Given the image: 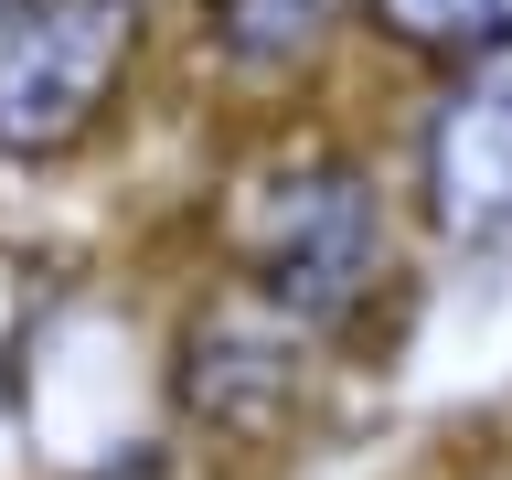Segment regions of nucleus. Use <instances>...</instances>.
<instances>
[{
    "mask_svg": "<svg viewBox=\"0 0 512 480\" xmlns=\"http://www.w3.org/2000/svg\"><path fill=\"white\" fill-rule=\"evenodd\" d=\"M416 182H427V214L459 246H512V75H480L427 118V150H416Z\"/></svg>",
    "mask_w": 512,
    "mask_h": 480,
    "instance_id": "3",
    "label": "nucleus"
},
{
    "mask_svg": "<svg viewBox=\"0 0 512 480\" xmlns=\"http://www.w3.org/2000/svg\"><path fill=\"white\" fill-rule=\"evenodd\" d=\"M235 256L278 320L352 331L384 278V203L352 160H288L235 203Z\"/></svg>",
    "mask_w": 512,
    "mask_h": 480,
    "instance_id": "1",
    "label": "nucleus"
},
{
    "mask_svg": "<svg viewBox=\"0 0 512 480\" xmlns=\"http://www.w3.org/2000/svg\"><path fill=\"white\" fill-rule=\"evenodd\" d=\"M22 427H32V384H22V363L0 352V459L22 448Z\"/></svg>",
    "mask_w": 512,
    "mask_h": 480,
    "instance_id": "6",
    "label": "nucleus"
},
{
    "mask_svg": "<svg viewBox=\"0 0 512 480\" xmlns=\"http://www.w3.org/2000/svg\"><path fill=\"white\" fill-rule=\"evenodd\" d=\"M139 64V0H0V160L86 150Z\"/></svg>",
    "mask_w": 512,
    "mask_h": 480,
    "instance_id": "2",
    "label": "nucleus"
},
{
    "mask_svg": "<svg viewBox=\"0 0 512 480\" xmlns=\"http://www.w3.org/2000/svg\"><path fill=\"white\" fill-rule=\"evenodd\" d=\"M363 22H374L395 54L459 64V75L512 54V0H363Z\"/></svg>",
    "mask_w": 512,
    "mask_h": 480,
    "instance_id": "4",
    "label": "nucleus"
},
{
    "mask_svg": "<svg viewBox=\"0 0 512 480\" xmlns=\"http://www.w3.org/2000/svg\"><path fill=\"white\" fill-rule=\"evenodd\" d=\"M342 22V0H214V43L235 64H288Z\"/></svg>",
    "mask_w": 512,
    "mask_h": 480,
    "instance_id": "5",
    "label": "nucleus"
}]
</instances>
